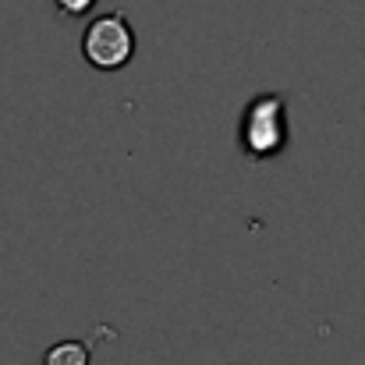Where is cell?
I'll return each instance as SVG.
<instances>
[{"instance_id":"cell-1","label":"cell","mask_w":365,"mask_h":365,"mask_svg":"<svg viewBox=\"0 0 365 365\" xmlns=\"http://www.w3.org/2000/svg\"><path fill=\"white\" fill-rule=\"evenodd\" d=\"M238 149L248 163L277 160L291 149V103L284 93H255L238 114Z\"/></svg>"},{"instance_id":"cell-3","label":"cell","mask_w":365,"mask_h":365,"mask_svg":"<svg viewBox=\"0 0 365 365\" xmlns=\"http://www.w3.org/2000/svg\"><path fill=\"white\" fill-rule=\"evenodd\" d=\"M93 337H68L43 351V365H89L93 362Z\"/></svg>"},{"instance_id":"cell-2","label":"cell","mask_w":365,"mask_h":365,"mask_svg":"<svg viewBox=\"0 0 365 365\" xmlns=\"http://www.w3.org/2000/svg\"><path fill=\"white\" fill-rule=\"evenodd\" d=\"M135 50H138V36L124 11L93 14L82 29V61L93 71L118 75L135 61Z\"/></svg>"},{"instance_id":"cell-4","label":"cell","mask_w":365,"mask_h":365,"mask_svg":"<svg viewBox=\"0 0 365 365\" xmlns=\"http://www.w3.org/2000/svg\"><path fill=\"white\" fill-rule=\"evenodd\" d=\"M96 4H100V0H53V7H57L61 14H68V18H86V14H93Z\"/></svg>"}]
</instances>
